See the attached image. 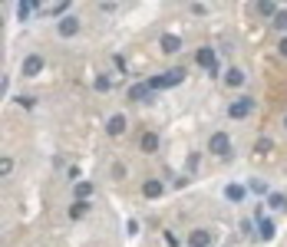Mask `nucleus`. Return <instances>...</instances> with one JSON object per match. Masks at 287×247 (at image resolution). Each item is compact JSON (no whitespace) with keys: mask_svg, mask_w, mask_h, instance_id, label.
Returning <instances> with one entry per match:
<instances>
[{"mask_svg":"<svg viewBox=\"0 0 287 247\" xmlns=\"http://www.w3.org/2000/svg\"><path fill=\"white\" fill-rule=\"evenodd\" d=\"M208 152L218 155V158H225V155L231 152V135H228V132H215L212 142H208Z\"/></svg>","mask_w":287,"mask_h":247,"instance_id":"nucleus-1","label":"nucleus"},{"mask_svg":"<svg viewBox=\"0 0 287 247\" xmlns=\"http://www.w3.org/2000/svg\"><path fill=\"white\" fill-rule=\"evenodd\" d=\"M251 112H254V99L251 96H241V99H234V102L228 105L231 119H244V116H251Z\"/></svg>","mask_w":287,"mask_h":247,"instance_id":"nucleus-2","label":"nucleus"},{"mask_svg":"<svg viewBox=\"0 0 287 247\" xmlns=\"http://www.w3.org/2000/svg\"><path fill=\"white\" fill-rule=\"evenodd\" d=\"M57 33H60L63 40L76 37V33H80V17H76V13H66V17H63L60 23H57Z\"/></svg>","mask_w":287,"mask_h":247,"instance_id":"nucleus-3","label":"nucleus"},{"mask_svg":"<svg viewBox=\"0 0 287 247\" xmlns=\"http://www.w3.org/2000/svg\"><path fill=\"white\" fill-rule=\"evenodd\" d=\"M20 73H23V76H40V73H43V56L30 53L23 60V66H20Z\"/></svg>","mask_w":287,"mask_h":247,"instance_id":"nucleus-4","label":"nucleus"},{"mask_svg":"<svg viewBox=\"0 0 287 247\" xmlns=\"http://www.w3.org/2000/svg\"><path fill=\"white\" fill-rule=\"evenodd\" d=\"M125 129H129V119H125V116H113V119H109V125H106V132H109L113 139L125 135Z\"/></svg>","mask_w":287,"mask_h":247,"instance_id":"nucleus-5","label":"nucleus"},{"mask_svg":"<svg viewBox=\"0 0 287 247\" xmlns=\"http://www.w3.org/2000/svg\"><path fill=\"white\" fill-rule=\"evenodd\" d=\"M195 60H198V66H205L208 73H215V49L212 46H201L198 53H195Z\"/></svg>","mask_w":287,"mask_h":247,"instance_id":"nucleus-6","label":"nucleus"},{"mask_svg":"<svg viewBox=\"0 0 287 247\" xmlns=\"http://www.w3.org/2000/svg\"><path fill=\"white\" fill-rule=\"evenodd\" d=\"M152 96V89H149V83H136V86L129 89V99H136V102H145V99Z\"/></svg>","mask_w":287,"mask_h":247,"instance_id":"nucleus-7","label":"nucleus"},{"mask_svg":"<svg viewBox=\"0 0 287 247\" xmlns=\"http://www.w3.org/2000/svg\"><path fill=\"white\" fill-rule=\"evenodd\" d=\"M159 43H162L165 53H178V49H181V40L175 37V33H162V40H159Z\"/></svg>","mask_w":287,"mask_h":247,"instance_id":"nucleus-8","label":"nucleus"},{"mask_svg":"<svg viewBox=\"0 0 287 247\" xmlns=\"http://www.w3.org/2000/svg\"><path fill=\"white\" fill-rule=\"evenodd\" d=\"M162 191H165V185H162V181H155V178L142 185V195H145V198H159Z\"/></svg>","mask_w":287,"mask_h":247,"instance_id":"nucleus-9","label":"nucleus"},{"mask_svg":"<svg viewBox=\"0 0 287 247\" xmlns=\"http://www.w3.org/2000/svg\"><path fill=\"white\" fill-rule=\"evenodd\" d=\"M208 244H212V234H208L205 228L192 231V247H208Z\"/></svg>","mask_w":287,"mask_h":247,"instance_id":"nucleus-10","label":"nucleus"},{"mask_svg":"<svg viewBox=\"0 0 287 247\" xmlns=\"http://www.w3.org/2000/svg\"><path fill=\"white\" fill-rule=\"evenodd\" d=\"M257 228H261V241H274V234H277V228H274V221H257Z\"/></svg>","mask_w":287,"mask_h":247,"instance_id":"nucleus-11","label":"nucleus"},{"mask_svg":"<svg viewBox=\"0 0 287 247\" xmlns=\"http://www.w3.org/2000/svg\"><path fill=\"white\" fill-rule=\"evenodd\" d=\"M257 13H261V17H271V20H274L281 10H277V4H271V0H261V4H257Z\"/></svg>","mask_w":287,"mask_h":247,"instance_id":"nucleus-12","label":"nucleus"},{"mask_svg":"<svg viewBox=\"0 0 287 247\" xmlns=\"http://www.w3.org/2000/svg\"><path fill=\"white\" fill-rule=\"evenodd\" d=\"M181 79H185V69H181V66H178V69H169V73H165V86H169V89H172V86H178Z\"/></svg>","mask_w":287,"mask_h":247,"instance_id":"nucleus-13","label":"nucleus"},{"mask_svg":"<svg viewBox=\"0 0 287 247\" xmlns=\"http://www.w3.org/2000/svg\"><path fill=\"white\" fill-rule=\"evenodd\" d=\"M225 83H228L231 89H238L244 83V73H241V69H228V73H225Z\"/></svg>","mask_w":287,"mask_h":247,"instance_id":"nucleus-14","label":"nucleus"},{"mask_svg":"<svg viewBox=\"0 0 287 247\" xmlns=\"http://www.w3.org/2000/svg\"><path fill=\"white\" fill-rule=\"evenodd\" d=\"M37 7H40V4H30V0H23V4H17V20H27V17H30L33 10H37Z\"/></svg>","mask_w":287,"mask_h":247,"instance_id":"nucleus-15","label":"nucleus"},{"mask_svg":"<svg viewBox=\"0 0 287 247\" xmlns=\"http://www.w3.org/2000/svg\"><path fill=\"white\" fill-rule=\"evenodd\" d=\"M155 148H159V135L155 132H145L142 135V152H155Z\"/></svg>","mask_w":287,"mask_h":247,"instance_id":"nucleus-16","label":"nucleus"},{"mask_svg":"<svg viewBox=\"0 0 287 247\" xmlns=\"http://www.w3.org/2000/svg\"><path fill=\"white\" fill-rule=\"evenodd\" d=\"M225 198H228V201H241V198H244V188L241 185H228L225 188Z\"/></svg>","mask_w":287,"mask_h":247,"instance_id":"nucleus-17","label":"nucleus"},{"mask_svg":"<svg viewBox=\"0 0 287 247\" xmlns=\"http://www.w3.org/2000/svg\"><path fill=\"white\" fill-rule=\"evenodd\" d=\"M268 204L281 211V208H287V198H284V195H277V191H271V195H268Z\"/></svg>","mask_w":287,"mask_h":247,"instance_id":"nucleus-18","label":"nucleus"},{"mask_svg":"<svg viewBox=\"0 0 287 247\" xmlns=\"http://www.w3.org/2000/svg\"><path fill=\"white\" fill-rule=\"evenodd\" d=\"M89 195H93V185H89V181H80V185H76V198H80V201H86Z\"/></svg>","mask_w":287,"mask_h":247,"instance_id":"nucleus-19","label":"nucleus"},{"mask_svg":"<svg viewBox=\"0 0 287 247\" xmlns=\"http://www.w3.org/2000/svg\"><path fill=\"white\" fill-rule=\"evenodd\" d=\"M86 211H89V204H86V201H76L73 208H69V217H83Z\"/></svg>","mask_w":287,"mask_h":247,"instance_id":"nucleus-20","label":"nucleus"},{"mask_svg":"<svg viewBox=\"0 0 287 247\" xmlns=\"http://www.w3.org/2000/svg\"><path fill=\"white\" fill-rule=\"evenodd\" d=\"M271 148H274V142L271 139H257V145H254V152H261V155H268Z\"/></svg>","mask_w":287,"mask_h":247,"instance_id":"nucleus-21","label":"nucleus"},{"mask_svg":"<svg viewBox=\"0 0 287 247\" xmlns=\"http://www.w3.org/2000/svg\"><path fill=\"white\" fill-rule=\"evenodd\" d=\"M271 23H274V26H277V30H281V33H284V30H287V10H281V13H277V17H274V20H271Z\"/></svg>","mask_w":287,"mask_h":247,"instance_id":"nucleus-22","label":"nucleus"},{"mask_svg":"<svg viewBox=\"0 0 287 247\" xmlns=\"http://www.w3.org/2000/svg\"><path fill=\"white\" fill-rule=\"evenodd\" d=\"M149 89H152V93H155V89H169V86H165V76H152V79H149Z\"/></svg>","mask_w":287,"mask_h":247,"instance_id":"nucleus-23","label":"nucleus"},{"mask_svg":"<svg viewBox=\"0 0 287 247\" xmlns=\"http://www.w3.org/2000/svg\"><path fill=\"white\" fill-rule=\"evenodd\" d=\"M248 188H251V191H254V195H271V191H268V185H264V181H257V178L251 181Z\"/></svg>","mask_w":287,"mask_h":247,"instance_id":"nucleus-24","label":"nucleus"},{"mask_svg":"<svg viewBox=\"0 0 287 247\" xmlns=\"http://www.w3.org/2000/svg\"><path fill=\"white\" fill-rule=\"evenodd\" d=\"M109 86H113V83H109V79H106V76H96V89H102V93H106V89H109Z\"/></svg>","mask_w":287,"mask_h":247,"instance_id":"nucleus-25","label":"nucleus"},{"mask_svg":"<svg viewBox=\"0 0 287 247\" xmlns=\"http://www.w3.org/2000/svg\"><path fill=\"white\" fill-rule=\"evenodd\" d=\"M165 244H169V247H178V237H175L172 231H165Z\"/></svg>","mask_w":287,"mask_h":247,"instance_id":"nucleus-26","label":"nucleus"},{"mask_svg":"<svg viewBox=\"0 0 287 247\" xmlns=\"http://www.w3.org/2000/svg\"><path fill=\"white\" fill-rule=\"evenodd\" d=\"M277 49H281V56H287V37H281V43H277Z\"/></svg>","mask_w":287,"mask_h":247,"instance_id":"nucleus-27","label":"nucleus"},{"mask_svg":"<svg viewBox=\"0 0 287 247\" xmlns=\"http://www.w3.org/2000/svg\"><path fill=\"white\" fill-rule=\"evenodd\" d=\"M284 129H287V119H284Z\"/></svg>","mask_w":287,"mask_h":247,"instance_id":"nucleus-28","label":"nucleus"}]
</instances>
